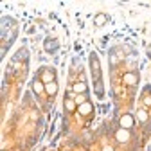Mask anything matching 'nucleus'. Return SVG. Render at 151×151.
Listing matches in <instances>:
<instances>
[{
	"label": "nucleus",
	"mask_w": 151,
	"mask_h": 151,
	"mask_svg": "<svg viewBox=\"0 0 151 151\" xmlns=\"http://www.w3.org/2000/svg\"><path fill=\"white\" fill-rule=\"evenodd\" d=\"M135 124V121H133V117L129 115V113H124V115L121 117V128H124V129H129L131 126Z\"/></svg>",
	"instance_id": "nucleus-1"
},
{
	"label": "nucleus",
	"mask_w": 151,
	"mask_h": 151,
	"mask_svg": "<svg viewBox=\"0 0 151 151\" xmlns=\"http://www.w3.org/2000/svg\"><path fill=\"white\" fill-rule=\"evenodd\" d=\"M115 139H117V142H128L129 140V131L124 129V128H119L115 131Z\"/></svg>",
	"instance_id": "nucleus-2"
},
{
	"label": "nucleus",
	"mask_w": 151,
	"mask_h": 151,
	"mask_svg": "<svg viewBox=\"0 0 151 151\" xmlns=\"http://www.w3.org/2000/svg\"><path fill=\"white\" fill-rule=\"evenodd\" d=\"M79 113H81V115H90V113H92V110H93V106L86 101V103H83V104H79Z\"/></svg>",
	"instance_id": "nucleus-3"
},
{
	"label": "nucleus",
	"mask_w": 151,
	"mask_h": 151,
	"mask_svg": "<svg viewBox=\"0 0 151 151\" xmlns=\"http://www.w3.org/2000/svg\"><path fill=\"white\" fill-rule=\"evenodd\" d=\"M32 90H34V93H42V92H45V83H43L42 79H36V81L32 83Z\"/></svg>",
	"instance_id": "nucleus-4"
},
{
	"label": "nucleus",
	"mask_w": 151,
	"mask_h": 151,
	"mask_svg": "<svg viewBox=\"0 0 151 151\" xmlns=\"http://www.w3.org/2000/svg\"><path fill=\"white\" fill-rule=\"evenodd\" d=\"M45 92L49 93V96H56V92H58V83H56V81L47 83L45 85Z\"/></svg>",
	"instance_id": "nucleus-5"
},
{
	"label": "nucleus",
	"mask_w": 151,
	"mask_h": 151,
	"mask_svg": "<svg viewBox=\"0 0 151 151\" xmlns=\"http://www.w3.org/2000/svg\"><path fill=\"white\" fill-rule=\"evenodd\" d=\"M40 79H42L45 85H47V83H52V81H54V74H52L50 70H43V72H42V78H40Z\"/></svg>",
	"instance_id": "nucleus-6"
},
{
	"label": "nucleus",
	"mask_w": 151,
	"mask_h": 151,
	"mask_svg": "<svg viewBox=\"0 0 151 151\" xmlns=\"http://www.w3.org/2000/svg\"><path fill=\"white\" fill-rule=\"evenodd\" d=\"M122 81H124L126 85H135V83H137L139 79H137V76H135V74H131V72H129V74H124Z\"/></svg>",
	"instance_id": "nucleus-7"
},
{
	"label": "nucleus",
	"mask_w": 151,
	"mask_h": 151,
	"mask_svg": "<svg viewBox=\"0 0 151 151\" xmlns=\"http://www.w3.org/2000/svg\"><path fill=\"white\" fill-rule=\"evenodd\" d=\"M74 92L76 93H85L86 92V83H83V81H78V83H74Z\"/></svg>",
	"instance_id": "nucleus-8"
},
{
	"label": "nucleus",
	"mask_w": 151,
	"mask_h": 151,
	"mask_svg": "<svg viewBox=\"0 0 151 151\" xmlns=\"http://www.w3.org/2000/svg\"><path fill=\"white\" fill-rule=\"evenodd\" d=\"M76 106H78V104H76L74 99H65V110H67V111H74Z\"/></svg>",
	"instance_id": "nucleus-9"
},
{
	"label": "nucleus",
	"mask_w": 151,
	"mask_h": 151,
	"mask_svg": "<svg viewBox=\"0 0 151 151\" xmlns=\"http://www.w3.org/2000/svg\"><path fill=\"white\" fill-rule=\"evenodd\" d=\"M106 20H108L106 14H97V16H96V24H97V25H104Z\"/></svg>",
	"instance_id": "nucleus-10"
},
{
	"label": "nucleus",
	"mask_w": 151,
	"mask_h": 151,
	"mask_svg": "<svg viewBox=\"0 0 151 151\" xmlns=\"http://www.w3.org/2000/svg\"><path fill=\"white\" fill-rule=\"evenodd\" d=\"M92 68H93V76H99V60L97 58H92Z\"/></svg>",
	"instance_id": "nucleus-11"
},
{
	"label": "nucleus",
	"mask_w": 151,
	"mask_h": 151,
	"mask_svg": "<svg viewBox=\"0 0 151 151\" xmlns=\"http://www.w3.org/2000/svg\"><path fill=\"white\" fill-rule=\"evenodd\" d=\"M139 121L140 122H146L147 121V111L146 110H139Z\"/></svg>",
	"instance_id": "nucleus-12"
},
{
	"label": "nucleus",
	"mask_w": 151,
	"mask_h": 151,
	"mask_svg": "<svg viewBox=\"0 0 151 151\" xmlns=\"http://www.w3.org/2000/svg\"><path fill=\"white\" fill-rule=\"evenodd\" d=\"M76 104H83V103H86V97H85V93H79V96H76Z\"/></svg>",
	"instance_id": "nucleus-13"
},
{
	"label": "nucleus",
	"mask_w": 151,
	"mask_h": 151,
	"mask_svg": "<svg viewBox=\"0 0 151 151\" xmlns=\"http://www.w3.org/2000/svg\"><path fill=\"white\" fill-rule=\"evenodd\" d=\"M144 104H146V106H151V96H146V97H144Z\"/></svg>",
	"instance_id": "nucleus-14"
},
{
	"label": "nucleus",
	"mask_w": 151,
	"mask_h": 151,
	"mask_svg": "<svg viewBox=\"0 0 151 151\" xmlns=\"http://www.w3.org/2000/svg\"><path fill=\"white\" fill-rule=\"evenodd\" d=\"M103 151H113V147H111V146H104Z\"/></svg>",
	"instance_id": "nucleus-15"
}]
</instances>
